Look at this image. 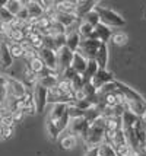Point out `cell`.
Listing matches in <instances>:
<instances>
[{
  "mask_svg": "<svg viewBox=\"0 0 146 156\" xmlns=\"http://www.w3.org/2000/svg\"><path fill=\"white\" fill-rule=\"evenodd\" d=\"M116 85H117V89H120L124 95L126 99V108L129 111L134 112L136 115H139L140 118L146 115V99H143V96L137 94L134 89H132L130 86H127L123 82L116 80Z\"/></svg>",
  "mask_w": 146,
  "mask_h": 156,
  "instance_id": "1",
  "label": "cell"
},
{
  "mask_svg": "<svg viewBox=\"0 0 146 156\" xmlns=\"http://www.w3.org/2000/svg\"><path fill=\"white\" fill-rule=\"evenodd\" d=\"M105 139V117H98L95 121L91 124V129L88 134L85 136L84 143L86 149L89 147H98L104 143Z\"/></svg>",
  "mask_w": 146,
  "mask_h": 156,
  "instance_id": "2",
  "label": "cell"
},
{
  "mask_svg": "<svg viewBox=\"0 0 146 156\" xmlns=\"http://www.w3.org/2000/svg\"><path fill=\"white\" fill-rule=\"evenodd\" d=\"M95 10L98 12L99 15V19H101V23H104L107 27L110 28H120L126 25V19L118 15L117 12H114L112 9H108V7H104V6H99L97 5Z\"/></svg>",
  "mask_w": 146,
  "mask_h": 156,
  "instance_id": "3",
  "label": "cell"
},
{
  "mask_svg": "<svg viewBox=\"0 0 146 156\" xmlns=\"http://www.w3.org/2000/svg\"><path fill=\"white\" fill-rule=\"evenodd\" d=\"M101 44H102V42L95 40V38L82 40L77 53H80L86 60H95V58H97V54H98V50H99V47H101Z\"/></svg>",
  "mask_w": 146,
  "mask_h": 156,
  "instance_id": "4",
  "label": "cell"
},
{
  "mask_svg": "<svg viewBox=\"0 0 146 156\" xmlns=\"http://www.w3.org/2000/svg\"><path fill=\"white\" fill-rule=\"evenodd\" d=\"M91 124H92V122H89L84 117V118H77V120H70L67 129H69L72 136L85 139V136L88 134V131H89V129H91Z\"/></svg>",
  "mask_w": 146,
  "mask_h": 156,
  "instance_id": "5",
  "label": "cell"
},
{
  "mask_svg": "<svg viewBox=\"0 0 146 156\" xmlns=\"http://www.w3.org/2000/svg\"><path fill=\"white\" fill-rule=\"evenodd\" d=\"M112 82H116L114 79V75H112L111 72H108L107 69H99L97 72V75L94 76V79H92V85H94V88L99 90V89H102L105 85H108V83H112Z\"/></svg>",
  "mask_w": 146,
  "mask_h": 156,
  "instance_id": "6",
  "label": "cell"
},
{
  "mask_svg": "<svg viewBox=\"0 0 146 156\" xmlns=\"http://www.w3.org/2000/svg\"><path fill=\"white\" fill-rule=\"evenodd\" d=\"M73 51H70L67 47H63L57 51V63H59V72L63 75L64 70L72 67V61H73Z\"/></svg>",
  "mask_w": 146,
  "mask_h": 156,
  "instance_id": "7",
  "label": "cell"
},
{
  "mask_svg": "<svg viewBox=\"0 0 146 156\" xmlns=\"http://www.w3.org/2000/svg\"><path fill=\"white\" fill-rule=\"evenodd\" d=\"M32 92H34V102L37 107V112H42L48 104V90L40 85H37L32 89Z\"/></svg>",
  "mask_w": 146,
  "mask_h": 156,
  "instance_id": "8",
  "label": "cell"
},
{
  "mask_svg": "<svg viewBox=\"0 0 146 156\" xmlns=\"http://www.w3.org/2000/svg\"><path fill=\"white\" fill-rule=\"evenodd\" d=\"M27 90H28V88L25 86L23 82L9 76V82H7V92H9V96H13L16 99H21L22 96L27 94Z\"/></svg>",
  "mask_w": 146,
  "mask_h": 156,
  "instance_id": "9",
  "label": "cell"
},
{
  "mask_svg": "<svg viewBox=\"0 0 146 156\" xmlns=\"http://www.w3.org/2000/svg\"><path fill=\"white\" fill-rule=\"evenodd\" d=\"M40 57L44 61L45 67L50 70H59V63H57V51L53 48L44 47L40 51Z\"/></svg>",
  "mask_w": 146,
  "mask_h": 156,
  "instance_id": "10",
  "label": "cell"
},
{
  "mask_svg": "<svg viewBox=\"0 0 146 156\" xmlns=\"http://www.w3.org/2000/svg\"><path fill=\"white\" fill-rule=\"evenodd\" d=\"M12 64H13V57L10 54L9 45L3 37L0 38V69H9Z\"/></svg>",
  "mask_w": 146,
  "mask_h": 156,
  "instance_id": "11",
  "label": "cell"
},
{
  "mask_svg": "<svg viewBox=\"0 0 146 156\" xmlns=\"http://www.w3.org/2000/svg\"><path fill=\"white\" fill-rule=\"evenodd\" d=\"M66 47L69 48L70 51L77 53L79 47H80V42H82V37L79 35L77 29H67V34H66Z\"/></svg>",
  "mask_w": 146,
  "mask_h": 156,
  "instance_id": "12",
  "label": "cell"
},
{
  "mask_svg": "<svg viewBox=\"0 0 146 156\" xmlns=\"http://www.w3.org/2000/svg\"><path fill=\"white\" fill-rule=\"evenodd\" d=\"M22 3H23V6L28 9L31 19H40L41 16L45 15V12H44V9H42V6H41V2H37V0H27V2H22Z\"/></svg>",
  "mask_w": 146,
  "mask_h": 156,
  "instance_id": "13",
  "label": "cell"
},
{
  "mask_svg": "<svg viewBox=\"0 0 146 156\" xmlns=\"http://www.w3.org/2000/svg\"><path fill=\"white\" fill-rule=\"evenodd\" d=\"M62 77H64V79H67V80L72 82L75 90H79V89L84 88V79H82V76L79 75L77 72H75L72 67H69L67 70H64Z\"/></svg>",
  "mask_w": 146,
  "mask_h": 156,
  "instance_id": "14",
  "label": "cell"
},
{
  "mask_svg": "<svg viewBox=\"0 0 146 156\" xmlns=\"http://www.w3.org/2000/svg\"><path fill=\"white\" fill-rule=\"evenodd\" d=\"M54 7L59 13H69V15H76L77 9V2H72V0H63V2H54Z\"/></svg>",
  "mask_w": 146,
  "mask_h": 156,
  "instance_id": "15",
  "label": "cell"
},
{
  "mask_svg": "<svg viewBox=\"0 0 146 156\" xmlns=\"http://www.w3.org/2000/svg\"><path fill=\"white\" fill-rule=\"evenodd\" d=\"M22 105H23V112L29 114V115H34L37 112V107H35L34 102V92L32 90H27V94L21 98Z\"/></svg>",
  "mask_w": 146,
  "mask_h": 156,
  "instance_id": "16",
  "label": "cell"
},
{
  "mask_svg": "<svg viewBox=\"0 0 146 156\" xmlns=\"http://www.w3.org/2000/svg\"><path fill=\"white\" fill-rule=\"evenodd\" d=\"M111 37H112V31L110 27H107L104 23H99L95 28V38L98 41H101L102 44H107L108 41L111 40Z\"/></svg>",
  "mask_w": 146,
  "mask_h": 156,
  "instance_id": "17",
  "label": "cell"
},
{
  "mask_svg": "<svg viewBox=\"0 0 146 156\" xmlns=\"http://www.w3.org/2000/svg\"><path fill=\"white\" fill-rule=\"evenodd\" d=\"M88 61L89 60H86L80 53H75L73 54V61H72V69L82 76L85 73L86 67H88Z\"/></svg>",
  "mask_w": 146,
  "mask_h": 156,
  "instance_id": "18",
  "label": "cell"
},
{
  "mask_svg": "<svg viewBox=\"0 0 146 156\" xmlns=\"http://www.w3.org/2000/svg\"><path fill=\"white\" fill-rule=\"evenodd\" d=\"M97 5H98L97 2H89V0H86V2H77V9H76L77 19L80 20L85 15H88L91 10H94L97 7Z\"/></svg>",
  "mask_w": 146,
  "mask_h": 156,
  "instance_id": "19",
  "label": "cell"
},
{
  "mask_svg": "<svg viewBox=\"0 0 146 156\" xmlns=\"http://www.w3.org/2000/svg\"><path fill=\"white\" fill-rule=\"evenodd\" d=\"M54 20H57L59 23H62L63 27H66L67 29H70V28L73 27L76 22H80V20L77 19L76 15H69V13H59L57 12L56 13V18H54Z\"/></svg>",
  "mask_w": 146,
  "mask_h": 156,
  "instance_id": "20",
  "label": "cell"
},
{
  "mask_svg": "<svg viewBox=\"0 0 146 156\" xmlns=\"http://www.w3.org/2000/svg\"><path fill=\"white\" fill-rule=\"evenodd\" d=\"M77 32L79 35L82 37V40H89V38H95V28L89 25V23H86L84 20H80L79 22V25H77ZM97 40V38H95Z\"/></svg>",
  "mask_w": 146,
  "mask_h": 156,
  "instance_id": "21",
  "label": "cell"
},
{
  "mask_svg": "<svg viewBox=\"0 0 146 156\" xmlns=\"http://www.w3.org/2000/svg\"><path fill=\"white\" fill-rule=\"evenodd\" d=\"M139 120H140L139 115H136L134 112L129 111V109H126L124 114H123V117H121V121H123V130L133 129V127L139 122Z\"/></svg>",
  "mask_w": 146,
  "mask_h": 156,
  "instance_id": "22",
  "label": "cell"
},
{
  "mask_svg": "<svg viewBox=\"0 0 146 156\" xmlns=\"http://www.w3.org/2000/svg\"><path fill=\"white\" fill-rule=\"evenodd\" d=\"M99 70V66H98V63L95 60H89L88 61V67L85 70V73L82 75V79H84V85L86 83H91L92 79H94V76L97 75V72Z\"/></svg>",
  "mask_w": 146,
  "mask_h": 156,
  "instance_id": "23",
  "label": "cell"
},
{
  "mask_svg": "<svg viewBox=\"0 0 146 156\" xmlns=\"http://www.w3.org/2000/svg\"><path fill=\"white\" fill-rule=\"evenodd\" d=\"M95 61L98 63L99 69H107V64H108V47H107V44H101Z\"/></svg>",
  "mask_w": 146,
  "mask_h": 156,
  "instance_id": "24",
  "label": "cell"
},
{
  "mask_svg": "<svg viewBox=\"0 0 146 156\" xmlns=\"http://www.w3.org/2000/svg\"><path fill=\"white\" fill-rule=\"evenodd\" d=\"M105 130H111V131L123 130L121 117H108V118H105Z\"/></svg>",
  "mask_w": 146,
  "mask_h": 156,
  "instance_id": "25",
  "label": "cell"
},
{
  "mask_svg": "<svg viewBox=\"0 0 146 156\" xmlns=\"http://www.w3.org/2000/svg\"><path fill=\"white\" fill-rule=\"evenodd\" d=\"M23 80H25V86L27 88L34 89L38 85V75H35L32 70H29L28 67L23 70Z\"/></svg>",
  "mask_w": 146,
  "mask_h": 156,
  "instance_id": "26",
  "label": "cell"
},
{
  "mask_svg": "<svg viewBox=\"0 0 146 156\" xmlns=\"http://www.w3.org/2000/svg\"><path fill=\"white\" fill-rule=\"evenodd\" d=\"M59 80H60V77H54V76H44V77H38V85L48 90V89L56 88L57 83H59Z\"/></svg>",
  "mask_w": 146,
  "mask_h": 156,
  "instance_id": "27",
  "label": "cell"
},
{
  "mask_svg": "<svg viewBox=\"0 0 146 156\" xmlns=\"http://www.w3.org/2000/svg\"><path fill=\"white\" fill-rule=\"evenodd\" d=\"M27 67L29 69V70H32L35 75H41L42 72L45 70V64H44V61L41 60V57H37V58H34V60H31V61H28V66Z\"/></svg>",
  "mask_w": 146,
  "mask_h": 156,
  "instance_id": "28",
  "label": "cell"
},
{
  "mask_svg": "<svg viewBox=\"0 0 146 156\" xmlns=\"http://www.w3.org/2000/svg\"><path fill=\"white\" fill-rule=\"evenodd\" d=\"M134 133H136V137H137V140H139L140 149L143 150L146 147V131H145V129H143L140 120H139V122L134 126Z\"/></svg>",
  "mask_w": 146,
  "mask_h": 156,
  "instance_id": "29",
  "label": "cell"
},
{
  "mask_svg": "<svg viewBox=\"0 0 146 156\" xmlns=\"http://www.w3.org/2000/svg\"><path fill=\"white\" fill-rule=\"evenodd\" d=\"M80 20H84V22H86V23H89V25H92L94 28H97L99 23H101V19H99V15H98V12L94 9V10H91L88 15H85L84 18Z\"/></svg>",
  "mask_w": 146,
  "mask_h": 156,
  "instance_id": "30",
  "label": "cell"
},
{
  "mask_svg": "<svg viewBox=\"0 0 146 156\" xmlns=\"http://www.w3.org/2000/svg\"><path fill=\"white\" fill-rule=\"evenodd\" d=\"M22 7H23V3H22L21 0H7V3H6V9L13 16H16V15L21 12Z\"/></svg>",
  "mask_w": 146,
  "mask_h": 156,
  "instance_id": "31",
  "label": "cell"
},
{
  "mask_svg": "<svg viewBox=\"0 0 146 156\" xmlns=\"http://www.w3.org/2000/svg\"><path fill=\"white\" fill-rule=\"evenodd\" d=\"M6 40V38H5ZM7 45H9V50H10V54L13 58H21L23 57V48H22L21 44H16V42H10V41H7Z\"/></svg>",
  "mask_w": 146,
  "mask_h": 156,
  "instance_id": "32",
  "label": "cell"
},
{
  "mask_svg": "<svg viewBox=\"0 0 146 156\" xmlns=\"http://www.w3.org/2000/svg\"><path fill=\"white\" fill-rule=\"evenodd\" d=\"M76 144H77V137L72 136V134H67V136H64L62 140H60V146L66 150L73 149Z\"/></svg>",
  "mask_w": 146,
  "mask_h": 156,
  "instance_id": "33",
  "label": "cell"
},
{
  "mask_svg": "<svg viewBox=\"0 0 146 156\" xmlns=\"http://www.w3.org/2000/svg\"><path fill=\"white\" fill-rule=\"evenodd\" d=\"M57 88L60 89L62 92H64V94H75V89H73L72 82L64 79V77H60V80L57 83Z\"/></svg>",
  "mask_w": 146,
  "mask_h": 156,
  "instance_id": "34",
  "label": "cell"
},
{
  "mask_svg": "<svg viewBox=\"0 0 146 156\" xmlns=\"http://www.w3.org/2000/svg\"><path fill=\"white\" fill-rule=\"evenodd\" d=\"M67 114H69L70 120H77V118H84L85 112L82 109H79L77 107H75L73 104H69L67 105Z\"/></svg>",
  "mask_w": 146,
  "mask_h": 156,
  "instance_id": "35",
  "label": "cell"
},
{
  "mask_svg": "<svg viewBox=\"0 0 146 156\" xmlns=\"http://www.w3.org/2000/svg\"><path fill=\"white\" fill-rule=\"evenodd\" d=\"M111 41L116 44V45H118V47H123V45H126V44H127L129 37H127L124 32H116V34H112Z\"/></svg>",
  "mask_w": 146,
  "mask_h": 156,
  "instance_id": "36",
  "label": "cell"
},
{
  "mask_svg": "<svg viewBox=\"0 0 146 156\" xmlns=\"http://www.w3.org/2000/svg\"><path fill=\"white\" fill-rule=\"evenodd\" d=\"M13 19H15V16L7 10L6 6L0 7V20L3 22V25H10L13 22Z\"/></svg>",
  "mask_w": 146,
  "mask_h": 156,
  "instance_id": "37",
  "label": "cell"
},
{
  "mask_svg": "<svg viewBox=\"0 0 146 156\" xmlns=\"http://www.w3.org/2000/svg\"><path fill=\"white\" fill-rule=\"evenodd\" d=\"M99 156H117V153H116V149L111 144L104 142L99 146Z\"/></svg>",
  "mask_w": 146,
  "mask_h": 156,
  "instance_id": "38",
  "label": "cell"
},
{
  "mask_svg": "<svg viewBox=\"0 0 146 156\" xmlns=\"http://www.w3.org/2000/svg\"><path fill=\"white\" fill-rule=\"evenodd\" d=\"M114 149H116L117 156H133V153H134V150L129 144H121V146H117Z\"/></svg>",
  "mask_w": 146,
  "mask_h": 156,
  "instance_id": "39",
  "label": "cell"
},
{
  "mask_svg": "<svg viewBox=\"0 0 146 156\" xmlns=\"http://www.w3.org/2000/svg\"><path fill=\"white\" fill-rule=\"evenodd\" d=\"M121 144H127V140H126V134H124V130H118L117 133H116L114 142H112V147H117V146H121Z\"/></svg>",
  "mask_w": 146,
  "mask_h": 156,
  "instance_id": "40",
  "label": "cell"
},
{
  "mask_svg": "<svg viewBox=\"0 0 146 156\" xmlns=\"http://www.w3.org/2000/svg\"><path fill=\"white\" fill-rule=\"evenodd\" d=\"M73 105L75 107H77L79 109H82L84 112H86V111H89L91 108H94V104L89 101V99H82V101H75L73 102Z\"/></svg>",
  "mask_w": 146,
  "mask_h": 156,
  "instance_id": "41",
  "label": "cell"
},
{
  "mask_svg": "<svg viewBox=\"0 0 146 156\" xmlns=\"http://www.w3.org/2000/svg\"><path fill=\"white\" fill-rule=\"evenodd\" d=\"M16 18L21 20L22 23H27V22H29V19H31V16H29V12H28V9L23 6L22 7V10L19 12V13L16 15Z\"/></svg>",
  "mask_w": 146,
  "mask_h": 156,
  "instance_id": "42",
  "label": "cell"
},
{
  "mask_svg": "<svg viewBox=\"0 0 146 156\" xmlns=\"http://www.w3.org/2000/svg\"><path fill=\"white\" fill-rule=\"evenodd\" d=\"M3 127V126H2ZM15 133V127H3V137L2 139H10L12 137V134Z\"/></svg>",
  "mask_w": 146,
  "mask_h": 156,
  "instance_id": "43",
  "label": "cell"
},
{
  "mask_svg": "<svg viewBox=\"0 0 146 156\" xmlns=\"http://www.w3.org/2000/svg\"><path fill=\"white\" fill-rule=\"evenodd\" d=\"M3 127H13L15 126V120L12 115H7L3 118V124H2Z\"/></svg>",
  "mask_w": 146,
  "mask_h": 156,
  "instance_id": "44",
  "label": "cell"
},
{
  "mask_svg": "<svg viewBox=\"0 0 146 156\" xmlns=\"http://www.w3.org/2000/svg\"><path fill=\"white\" fill-rule=\"evenodd\" d=\"M85 156H99V146L98 147H89V149H86Z\"/></svg>",
  "mask_w": 146,
  "mask_h": 156,
  "instance_id": "45",
  "label": "cell"
},
{
  "mask_svg": "<svg viewBox=\"0 0 146 156\" xmlns=\"http://www.w3.org/2000/svg\"><path fill=\"white\" fill-rule=\"evenodd\" d=\"M82 99H88V98H86V95H85L84 89L75 90V101H82Z\"/></svg>",
  "mask_w": 146,
  "mask_h": 156,
  "instance_id": "46",
  "label": "cell"
},
{
  "mask_svg": "<svg viewBox=\"0 0 146 156\" xmlns=\"http://www.w3.org/2000/svg\"><path fill=\"white\" fill-rule=\"evenodd\" d=\"M23 115H25V112H23V111H16V112H13V114H12L15 122H19L22 118H23Z\"/></svg>",
  "mask_w": 146,
  "mask_h": 156,
  "instance_id": "47",
  "label": "cell"
},
{
  "mask_svg": "<svg viewBox=\"0 0 146 156\" xmlns=\"http://www.w3.org/2000/svg\"><path fill=\"white\" fill-rule=\"evenodd\" d=\"M7 82H9V76L0 75V88H7Z\"/></svg>",
  "mask_w": 146,
  "mask_h": 156,
  "instance_id": "48",
  "label": "cell"
},
{
  "mask_svg": "<svg viewBox=\"0 0 146 156\" xmlns=\"http://www.w3.org/2000/svg\"><path fill=\"white\" fill-rule=\"evenodd\" d=\"M140 122H142V126H143V129H145V131H146V115L140 118Z\"/></svg>",
  "mask_w": 146,
  "mask_h": 156,
  "instance_id": "49",
  "label": "cell"
},
{
  "mask_svg": "<svg viewBox=\"0 0 146 156\" xmlns=\"http://www.w3.org/2000/svg\"><path fill=\"white\" fill-rule=\"evenodd\" d=\"M7 3V0H0V7H5Z\"/></svg>",
  "mask_w": 146,
  "mask_h": 156,
  "instance_id": "50",
  "label": "cell"
},
{
  "mask_svg": "<svg viewBox=\"0 0 146 156\" xmlns=\"http://www.w3.org/2000/svg\"><path fill=\"white\" fill-rule=\"evenodd\" d=\"M2 137H3V127L0 126V139H2Z\"/></svg>",
  "mask_w": 146,
  "mask_h": 156,
  "instance_id": "51",
  "label": "cell"
},
{
  "mask_svg": "<svg viewBox=\"0 0 146 156\" xmlns=\"http://www.w3.org/2000/svg\"><path fill=\"white\" fill-rule=\"evenodd\" d=\"M2 124H3V117L0 115V126H2Z\"/></svg>",
  "mask_w": 146,
  "mask_h": 156,
  "instance_id": "52",
  "label": "cell"
}]
</instances>
